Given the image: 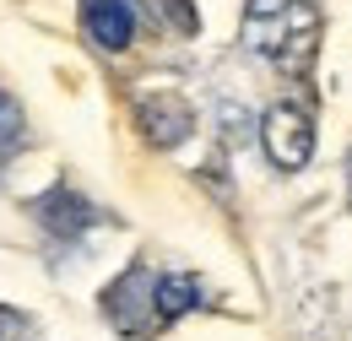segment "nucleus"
Segmentation results:
<instances>
[{
	"label": "nucleus",
	"mask_w": 352,
	"mask_h": 341,
	"mask_svg": "<svg viewBox=\"0 0 352 341\" xmlns=\"http://www.w3.org/2000/svg\"><path fill=\"white\" fill-rule=\"evenodd\" d=\"M261 146L282 173H298L314 157V120L298 103H271L261 114Z\"/></svg>",
	"instance_id": "obj_1"
},
{
	"label": "nucleus",
	"mask_w": 352,
	"mask_h": 341,
	"mask_svg": "<svg viewBox=\"0 0 352 341\" xmlns=\"http://www.w3.org/2000/svg\"><path fill=\"white\" fill-rule=\"evenodd\" d=\"M33 217L44 222V233L65 239V244H76L82 233H92V228H103V222H109V217L98 212L82 190H71V184H49L44 195L33 201Z\"/></svg>",
	"instance_id": "obj_2"
},
{
	"label": "nucleus",
	"mask_w": 352,
	"mask_h": 341,
	"mask_svg": "<svg viewBox=\"0 0 352 341\" xmlns=\"http://www.w3.org/2000/svg\"><path fill=\"white\" fill-rule=\"evenodd\" d=\"M157 11L174 22L179 33H201V11H195L190 0H157Z\"/></svg>",
	"instance_id": "obj_9"
},
{
	"label": "nucleus",
	"mask_w": 352,
	"mask_h": 341,
	"mask_svg": "<svg viewBox=\"0 0 352 341\" xmlns=\"http://www.w3.org/2000/svg\"><path fill=\"white\" fill-rule=\"evenodd\" d=\"M347 190H352V152H347Z\"/></svg>",
	"instance_id": "obj_12"
},
{
	"label": "nucleus",
	"mask_w": 352,
	"mask_h": 341,
	"mask_svg": "<svg viewBox=\"0 0 352 341\" xmlns=\"http://www.w3.org/2000/svg\"><path fill=\"white\" fill-rule=\"evenodd\" d=\"M201 303H206V282L201 276H190V271H163L157 276V314H163V325L190 314V309H201Z\"/></svg>",
	"instance_id": "obj_7"
},
{
	"label": "nucleus",
	"mask_w": 352,
	"mask_h": 341,
	"mask_svg": "<svg viewBox=\"0 0 352 341\" xmlns=\"http://www.w3.org/2000/svg\"><path fill=\"white\" fill-rule=\"evenodd\" d=\"M222 125H228V141H244L250 135V114L233 109V103H222Z\"/></svg>",
	"instance_id": "obj_11"
},
{
	"label": "nucleus",
	"mask_w": 352,
	"mask_h": 341,
	"mask_svg": "<svg viewBox=\"0 0 352 341\" xmlns=\"http://www.w3.org/2000/svg\"><path fill=\"white\" fill-rule=\"evenodd\" d=\"M314 43H320V11H314V0H293V16H287V38L276 49V71L282 76H309V65H314Z\"/></svg>",
	"instance_id": "obj_5"
},
{
	"label": "nucleus",
	"mask_w": 352,
	"mask_h": 341,
	"mask_svg": "<svg viewBox=\"0 0 352 341\" xmlns=\"http://www.w3.org/2000/svg\"><path fill=\"white\" fill-rule=\"evenodd\" d=\"M82 33L92 49L120 54L135 38V0H82Z\"/></svg>",
	"instance_id": "obj_4"
},
{
	"label": "nucleus",
	"mask_w": 352,
	"mask_h": 341,
	"mask_svg": "<svg viewBox=\"0 0 352 341\" xmlns=\"http://www.w3.org/2000/svg\"><path fill=\"white\" fill-rule=\"evenodd\" d=\"M22 135H28V114H22V103L0 87V157H6V152H16V146H22Z\"/></svg>",
	"instance_id": "obj_8"
},
{
	"label": "nucleus",
	"mask_w": 352,
	"mask_h": 341,
	"mask_svg": "<svg viewBox=\"0 0 352 341\" xmlns=\"http://www.w3.org/2000/svg\"><path fill=\"white\" fill-rule=\"evenodd\" d=\"M135 125L152 146H179L195 130V109L179 92H152V98H135Z\"/></svg>",
	"instance_id": "obj_3"
},
{
	"label": "nucleus",
	"mask_w": 352,
	"mask_h": 341,
	"mask_svg": "<svg viewBox=\"0 0 352 341\" xmlns=\"http://www.w3.org/2000/svg\"><path fill=\"white\" fill-rule=\"evenodd\" d=\"M287 16H293V0H250L244 6V49L261 54V60H276V49L287 38Z\"/></svg>",
	"instance_id": "obj_6"
},
{
	"label": "nucleus",
	"mask_w": 352,
	"mask_h": 341,
	"mask_svg": "<svg viewBox=\"0 0 352 341\" xmlns=\"http://www.w3.org/2000/svg\"><path fill=\"white\" fill-rule=\"evenodd\" d=\"M28 331H33V325H28V314H16V309H6V303H0V341H28Z\"/></svg>",
	"instance_id": "obj_10"
}]
</instances>
